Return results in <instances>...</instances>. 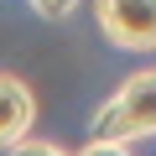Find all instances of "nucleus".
Wrapping results in <instances>:
<instances>
[{
    "instance_id": "f257e3e1",
    "label": "nucleus",
    "mask_w": 156,
    "mask_h": 156,
    "mask_svg": "<svg viewBox=\"0 0 156 156\" xmlns=\"http://www.w3.org/2000/svg\"><path fill=\"white\" fill-rule=\"evenodd\" d=\"M89 130H94V140H109V146H130V140L156 135V68L130 73L125 83L94 109Z\"/></svg>"
},
{
    "instance_id": "f03ea898",
    "label": "nucleus",
    "mask_w": 156,
    "mask_h": 156,
    "mask_svg": "<svg viewBox=\"0 0 156 156\" xmlns=\"http://www.w3.org/2000/svg\"><path fill=\"white\" fill-rule=\"evenodd\" d=\"M99 31L120 52H156V0H94Z\"/></svg>"
},
{
    "instance_id": "7ed1b4c3",
    "label": "nucleus",
    "mask_w": 156,
    "mask_h": 156,
    "mask_svg": "<svg viewBox=\"0 0 156 156\" xmlns=\"http://www.w3.org/2000/svg\"><path fill=\"white\" fill-rule=\"evenodd\" d=\"M31 125H37V94L16 73H0V151L31 140Z\"/></svg>"
},
{
    "instance_id": "20e7f679",
    "label": "nucleus",
    "mask_w": 156,
    "mask_h": 156,
    "mask_svg": "<svg viewBox=\"0 0 156 156\" xmlns=\"http://www.w3.org/2000/svg\"><path fill=\"white\" fill-rule=\"evenodd\" d=\"M73 5H78V0H31V11H37V16H47V21L73 16Z\"/></svg>"
},
{
    "instance_id": "39448f33",
    "label": "nucleus",
    "mask_w": 156,
    "mask_h": 156,
    "mask_svg": "<svg viewBox=\"0 0 156 156\" xmlns=\"http://www.w3.org/2000/svg\"><path fill=\"white\" fill-rule=\"evenodd\" d=\"M5 156H68L62 146H52V140H21L16 151H5Z\"/></svg>"
},
{
    "instance_id": "423d86ee",
    "label": "nucleus",
    "mask_w": 156,
    "mask_h": 156,
    "mask_svg": "<svg viewBox=\"0 0 156 156\" xmlns=\"http://www.w3.org/2000/svg\"><path fill=\"white\" fill-rule=\"evenodd\" d=\"M78 156H130V146H109V140H89Z\"/></svg>"
}]
</instances>
